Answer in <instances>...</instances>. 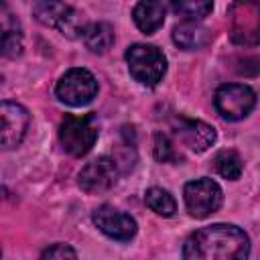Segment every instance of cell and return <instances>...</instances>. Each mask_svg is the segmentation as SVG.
Listing matches in <instances>:
<instances>
[{
    "label": "cell",
    "mask_w": 260,
    "mask_h": 260,
    "mask_svg": "<svg viewBox=\"0 0 260 260\" xmlns=\"http://www.w3.org/2000/svg\"><path fill=\"white\" fill-rule=\"evenodd\" d=\"M248 254V234L232 223L205 225L183 244V260H246Z\"/></svg>",
    "instance_id": "cell-1"
},
{
    "label": "cell",
    "mask_w": 260,
    "mask_h": 260,
    "mask_svg": "<svg viewBox=\"0 0 260 260\" xmlns=\"http://www.w3.org/2000/svg\"><path fill=\"white\" fill-rule=\"evenodd\" d=\"M126 63H128L130 75L146 87H154L167 73V59L162 51L156 49L154 45L136 43L128 47Z\"/></svg>",
    "instance_id": "cell-2"
},
{
    "label": "cell",
    "mask_w": 260,
    "mask_h": 260,
    "mask_svg": "<svg viewBox=\"0 0 260 260\" xmlns=\"http://www.w3.org/2000/svg\"><path fill=\"white\" fill-rule=\"evenodd\" d=\"M59 140L71 156H85L98 140V124L93 114H67L59 126Z\"/></svg>",
    "instance_id": "cell-3"
},
{
    "label": "cell",
    "mask_w": 260,
    "mask_h": 260,
    "mask_svg": "<svg viewBox=\"0 0 260 260\" xmlns=\"http://www.w3.org/2000/svg\"><path fill=\"white\" fill-rule=\"evenodd\" d=\"M32 14L39 22H43L45 26H53L57 30H61L63 35L75 39V37H83L85 32V24L81 14L63 2H35L32 4Z\"/></svg>",
    "instance_id": "cell-4"
},
{
    "label": "cell",
    "mask_w": 260,
    "mask_h": 260,
    "mask_svg": "<svg viewBox=\"0 0 260 260\" xmlns=\"http://www.w3.org/2000/svg\"><path fill=\"white\" fill-rule=\"evenodd\" d=\"M57 98L67 106H85L98 95V81L91 71L83 67H73L61 75L55 87Z\"/></svg>",
    "instance_id": "cell-5"
},
{
    "label": "cell",
    "mask_w": 260,
    "mask_h": 260,
    "mask_svg": "<svg viewBox=\"0 0 260 260\" xmlns=\"http://www.w3.org/2000/svg\"><path fill=\"white\" fill-rule=\"evenodd\" d=\"M183 197H185L187 211L197 219H203L215 213L223 201L221 187L213 179H207V177L189 181L183 189Z\"/></svg>",
    "instance_id": "cell-6"
},
{
    "label": "cell",
    "mask_w": 260,
    "mask_h": 260,
    "mask_svg": "<svg viewBox=\"0 0 260 260\" xmlns=\"http://www.w3.org/2000/svg\"><path fill=\"white\" fill-rule=\"evenodd\" d=\"M230 37L236 45H260V2H236L230 6Z\"/></svg>",
    "instance_id": "cell-7"
},
{
    "label": "cell",
    "mask_w": 260,
    "mask_h": 260,
    "mask_svg": "<svg viewBox=\"0 0 260 260\" xmlns=\"http://www.w3.org/2000/svg\"><path fill=\"white\" fill-rule=\"evenodd\" d=\"M213 104L221 118L236 122L246 118L254 110L256 93L244 83H225L217 87L213 95Z\"/></svg>",
    "instance_id": "cell-8"
},
{
    "label": "cell",
    "mask_w": 260,
    "mask_h": 260,
    "mask_svg": "<svg viewBox=\"0 0 260 260\" xmlns=\"http://www.w3.org/2000/svg\"><path fill=\"white\" fill-rule=\"evenodd\" d=\"M118 162L110 156H98L91 162H87L79 173V187L85 193L98 195L108 189H112L118 181Z\"/></svg>",
    "instance_id": "cell-9"
},
{
    "label": "cell",
    "mask_w": 260,
    "mask_h": 260,
    "mask_svg": "<svg viewBox=\"0 0 260 260\" xmlns=\"http://www.w3.org/2000/svg\"><path fill=\"white\" fill-rule=\"evenodd\" d=\"M91 217H93V223L100 228V232L112 240L128 242L136 236V230H138L136 219L112 205H100Z\"/></svg>",
    "instance_id": "cell-10"
},
{
    "label": "cell",
    "mask_w": 260,
    "mask_h": 260,
    "mask_svg": "<svg viewBox=\"0 0 260 260\" xmlns=\"http://www.w3.org/2000/svg\"><path fill=\"white\" fill-rule=\"evenodd\" d=\"M30 116L26 108L16 102H2L0 104V142L2 148H14L26 134Z\"/></svg>",
    "instance_id": "cell-11"
},
{
    "label": "cell",
    "mask_w": 260,
    "mask_h": 260,
    "mask_svg": "<svg viewBox=\"0 0 260 260\" xmlns=\"http://www.w3.org/2000/svg\"><path fill=\"white\" fill-rule=\"evenodd\" d=\"M175 132L179 140L195 152H205L209 146H213L217 138L215 128L201 120H179V126Z\"/></svg>",
    "instance_id": "cell-12"
},
{
    "label": "cell",
    "mask_w": 260,
    "mask_h": 260,
    "mask_svg": "<svg viewBox=\"0 0 260 260\" xmlns=\"http://www.w3.org/2000/svg\"><path fill=\"white\" fill-rule=\"evenodd\" d=\"M134 22L144 35H154L167 16V4L162 2H138L134 6Z\"/></svg>",
    "instance_id": "cell-13"
},
{
    "label": "cell",
    "mask_w": 260,
    "mask_h": 260,
    "mask_svg": "<svg viewBox=\"0 0 260 260\" xmlns=\"http://www.w3.org/2000/svg\"><path fill=\"white\" fill-rule=\"evenodd\" d=\"M173 41L183 51H197V49H201L209 43V32L199 22L181 20L173 28Z\"/></svg>",
    "instance_id": "cell-14"
},
{
    "label": "cell",
    "mask_w": 260,
    "mask_h": 260,
    "mask_svg": "<svg viewBox=\"0 0 260 260\" xmlns=\"http://www.w3.org/2000/svg\"><path fill=\"white\" fill-rule=\"evenodd\" d=\"M83 43L91 53L102 55L114 45V28L108 22H91L85 26Z\"/></svg>",
    "instance_id": "cell-15"
},
{
    "label": "cell",
    "mask_w": 260,
    "mask_h": 260,
    "mask_svg": "<svg viewBox=\"0 0 260 260\" xmlns=\"http://www.w3.org/2000/svg\"><path fill=\"white\" fill-rule=\"evenodd\" d=\"M171 8L183 20L199 22V20H203L213 10V4L211 2H205V0H179V2H173Z\"/></svg>",
    "instance_id": "cell-16"
},
{
    "label": "cell",
    "mask_w": 260,
    "mask_h": 260,
    "mask_svg": "<svg viewBox=\"0 0 260 260\" xmlns=\"http://www.w3.org/2000/svg\"><path fill=\"white\" fill-rule=\"evenodd\" d=\"M213 167L228 181L240 179L242 177V171H244V162H242L240 154L234 152V150H221V152H217L215 158H213Z\"/></svg>",
    "instance_id": "cell-17"
},
{
    "label": "cell",
    "mask_w": 260,
    "mask_h": 260,
    "mask_svg": "<svg viewBox=\"0 0 260 260\" xmlns=\"http://www.w3.org/2000/svg\"><path fill=\"white\" fill-rule=\"evenodd\" d=\"M144 201L156 215H162V217H171L177 211V203H175L173 195L160 187H150L144 195Z\"/></svg>",
    "instance_id": "cell-18"
},
{
    "label": "cell",
    "mask_w": 260,
    "mask_h": 260,
    "mask_svg": "<svg viewBox=\"0 0 260 260\" xmlns=\"http://www.w3.org/2000/svg\"><path fill=\"white\" fill-rule=\"evenodd\" d=\"M22 53V35L20 28L4 26L2 32V55L4 57H16Z\"/></svg>",
    "instance_id": "cell-19"
},
{
    "label": "cell",
    "mask_w": 260,
    "mask_h": 260,
    "mask_svg": "<svg viewBox=\"0 0 260 260\" xmlns=\"http://www.w3.org/2000/svg\"><path fill=\"white\" fill-rule=\"evenodd\" d=\"M154 156H156V160H160V162H175L179 156H177V150H175V146H173V142L169 140V136L167 134H162V132H156L154 134Z\"/></svg>",
    "instance_id": "cell-20"
},
{
    "label": "cell",
    "mask_w": 260,
    "mask_h": 260,
    "mask_svg": "<svg viewBox=\"0 0 260 260\" xmlns=\"http://www.w3.org/2000/svg\"><path fill=\"white\" fill-rule=\"evenodd\" d=\"M41 260H77V254L67 244H53L41 254Z\"/></svg>",
    "instance_id": "cell-21"
}]
</instances>
